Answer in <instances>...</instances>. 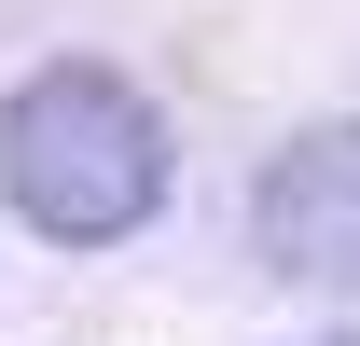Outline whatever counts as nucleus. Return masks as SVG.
Segmentation results:
<instances>
[{
	"instance_id": "nucleus-3",
	"label": "nucleus",
	"mask_w": 360,
	"mask_h": 346,
	"mask_svg": "<svg viewBox=\"0 0 360 346\" xmlns=\"http://www.w3.org/2000/svg\"><path fill=\"white\" fill-rule=\"evenodd\" d=\"M319 346H360V333H319Z\"/></svg>"
},
{
	"instance_id": "nucleus-2",
	"label": "nucleus",
	"mask_w": 360,
	"mask_h": 346,
	"mask_svg": "<svg viewBox=\"0 0 360 346\" xmlns=\"http://www.w3.org/2000/svg\"><path fill=\"white\" fill-rule=\"evenodd\" d=\"M250 250L305 291H360V125H305L250 180Z\"/></svg>"
},
{
	"instance_id": "nucleus-1",
	"label": "nucleus",
	"mask_w": 360,
	"mask_h": 346,
	"mask_svg": "<svg viewBox=\"0 0 360 346\" xmlns=\"http://www.w3.org/2000/svg\"><path fill=\"white\" fill-rule=\"evenodd\" d=\"M0 208L56 236V250H111L167 208V111L97 70V56H56L0 97Z\"/></svg>"
}]
</instances>
